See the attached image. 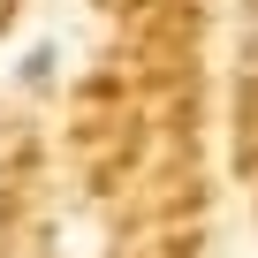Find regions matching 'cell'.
I'll return each instance as SVG.
<instances>
[{
    "label": "cell",
    "mask_w": 258,
    "mask_h": 258,
    "mask_svg": "<svg viewBox=\"0 0 258 258\" xmlns=\"http://www.w3.org/2000/svg\"><path fill=\"white\" fill-rule=\"evenodd\" d=\"M250 61H258V0H250Z\"/></svg>",
    "instance_id": "obj_1"
}]
</instances>
